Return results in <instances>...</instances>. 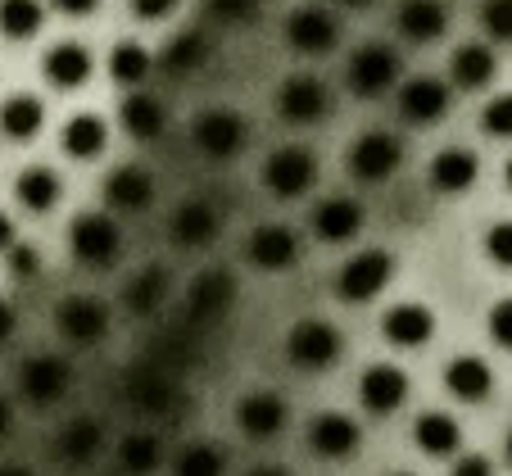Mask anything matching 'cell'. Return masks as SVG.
I'll return each mask as SVG.
<instances>
[{
	"label": "cell",
	"instance_id": "cell-1",
	"mask_svg": "<svg viewBox=\"0 0 512 476\" xmlns=\"http://www.w3.org/2000/svg\"><path fill=\"white\" fill-rule=\"evenodd\" d=\"M68 250L82 268L91 272H105L123 259V227L105 214V209H87L68 223Z\"/></svg>",
	"mask_w": 512,
	"mask_h": 476
},
{
	"label": "cell",
	"instance_id": "cell-2",
	"mask_svg": "<svg viewBox=\"0 0 512 476\" xmlns=\"http://www.w3.org/2000/svg\"><path fill=\"white\" fill-rule=\"evenodd\" d=\"M286 363L290 368H300V372H327L336 368L340 350H345V340H340V327L327 318H300V322H290L286 331Z\"/></svg>",
	"mask_w": 512,
	"mask_h": 476
},
{
	"label": "cell",
	"instance_id": "cell-3",
	"mask_svg": "<svg viewBox=\"0 0 512 476\" xmlns=\"http://www.w3.org/2000/svg\"><path fill=\"white\" fill-rule=\"evenodd\" d=\"M395 277V254L381 250V245H368V250L349 254L336 272V300L340 304H368L377 300L381 291Z\"/></svg>",
	"mask_w": 512,
	"mask_h": 476
},
{
	"label": "cell",
	"instance_id": "cell-4",
	"mask_svg": "<svg viewBox=\"0 0 512 476\" xmlns=\"http://www.w3.org/2000/svg\"><path fill=\"white\" fill-rule=\"evenodd\" d=\"M399 164H404V141H399L395 132H386V127L358 132L354 146H349V155H345V168L358 186L390 182V177L399 173Z\"/></svg>",
	"mask_w": 512,
	"mask_h": 476
},
{
	"label": "cell",
	"instance_id": "cell-5",
	"mask_svg": "<svg viewBox=\"0 0 512 476\" xmlns=\"http://www.w3.org/2000/svg\"><path fill=\"white\" fill-rule=\"evenodd\" d=\"M345 82L354 96L363 100H377L386 96V91L399 87V50L386 46V41H363V46H354V55H349L345 64Z\"/></svg>",
	"mask_w": 512,
	"mask_h": 476
},
{
	"label": "cell",
	"instance_id": "cell-6",
	"mask_svg": "<svg viewBox=\"0 0 512 476\" xmlns=\"http://www.w3.org/2000/svg\"><path fill=\"white\" fill-rule=\"evenodd\" d=\"M318 186V155L309 146H277L263 159V191L272 200H300Z\"/></svg>",
	"mask_w": 512,
	"mask_h": 476
},
{
	"label": "cell",
	"instance_id": "cell-7",
	"mask_svg": "<svg viewBox=\"0 0 512 476\" xmlns=\"http://www.w3.org/2000/svg\"><path fill=\"white\" fill-rule=\"evenodd\" d=\"M245 136H250V127L232 105H209L191 123V141L204 159H236L245 150Z\"/></svg>",
	"mask_w": 512,
	"mask_h": 476
},
{
	"label": "cell",
	"instance_id": "cell-8",
	"mask_svg": "<svg viewBox=\"0 0 512 476\" xmlns=\"http://www.w3.org/2000/svg\"><path fill=\"white\" fill-rule=\"evenodd\" d=\"M336 109V96L331 87L318 78V73H290L286 82L277 87V114L295 127H313Z\"/></svg>",
	"mask_w": 512,
	"mask_h": 476
},
{
	"label": "cell",
	"instance_id": "cell-9",
	"mask_svg": "<svg viewBox=\"0 0 512 476\" xmlns=\"http://www.w3.org/2000/svg\"><path fill=\"white\" fill-rule=\"evenodd\" d=\"M281 37H286L290 50H300V55H309V59H322L340 46V19L327 5H300V10L286 14Z\"/></svg>",
	"mask_w": 512,
	"mask_h": 476
},
{
	"label": "cell",
	"instance_id": "cell-10",
	"mask_svg": "<svg viewBox=\"0 0 512 476\" xmlns=\"http://www.w3.org/2000/svg\"><path fill=\"white\" fill-rule=\"evenodd\" d=\"M304 440H309L313 458H322V463H345V458H354L358 445H363V427H358V418L340 413V408H322V413H313L309 427H304Z\"/></svg>",
	"mask_w": 512,
	"mask_h": 476
},
{
	"label": "cell",
	"instance_id": "cell-11",
	"mask_svg": "<svg viewBox=\"0 0 512 476\" xmlns=\"http://www.w3.org/2000/svg\"><path fill=\"white\" fill-rule=\"evenodd\" d=\"M395 105H399V118L413 127H431L449 114L454 105V87L445 78H431V73H417V78L399 82L395 87Z\"/></svg>",
	"mask_w": 512,
	"mask_h": 476
},
{
	"label": "cell",
	"instance_id": "cell-12",
	"mask_svg": "<svg viewBox=\"0 0 512 476\" xmlns=\"http://www.w3.org/2000/svg\"><path fill=\"white\" fill-rule=\"evenodd\" d=\"M413 395V381L399 363H368V368L358 372V404L368 408L372 418H390L399 408L408 404Z\"/></svg>",
	"mask_w": 512,
	"mask_h": 476
},
{
	"label": "cell",
	"instance_id": "cell-13",
	"mask_svg": "<svg viewBox=\"0 0 512 476\" xmlns=\"http://www.w3.org/2000/svg\"><path fill=\"white\" fill-rule=\"evenodd\" d=\"M245 259L263 272H286L304 259V241H300V232L286 223H263L245 236Z\"/></svg>",
	"mask_w": 512,
	"mask_h": 476
},
{
	"label": "cell",
	"instance_id": "cell-14",
	"mask_svg": "<svg viewBox=\"0 0 512 476\" xmlns=\"http://www.w3.org/2000/svg\"><path fill=\"white\" fill-rule=\"evenodd\" d=\"M68 386H73V368H68L59 354H32V359H23L19 395L28 399V404H37V408L59 404V399L68 395Z\"/></svg>",
	"mask_w": 512,
	"mask_h": 476
},
{
	"label": "cell",
	"instance_id": "cell-15",
	"mask_svg": "<svg viewBox=\"0 0 512 476\" xmlns=\"http://www.w3.org/2000/svg\"><path fill=\"white\" fill-rule=\"evenodd\" d=\"M55 327L68 345H96L109 336V304L96 295H68L55 309Z\"/></svg>",
	"mask_w": 512,
	"mask_h": 476
},
{
	"label": "cell",
	"instance_id": "cell-16",
	"mask_svg": "<svg viewBox=\"0 0 512 476\" xmlns=\"http://www.w3.org/2000/svg\"><path fill=\"white\" fill-rule=\"evenodd\" d=\"M313 236L327 245H345L354 241L358 232H363V223H368V209H363V200H354V195H327V200L313 204Z\"/></svg>",
	"mask_w": 512,
	"mask_h": 476
},
{
	"label": "cell",
	"instance_id": "cell-17",
	"mask_svg": "<svg viewBox=\"0 0 512 476\" xmlns=\"http://www.w3.org/2000/svg\"><path fill=\"white\" fill-rule=\"evenodd\" d=\"M381 336L395 350H422L426 340L435 336V309L422 300H399L381 313Z\"/></svg>",
	"mask_w": 512,
	"mask_h": 476
},
{
	"label": "cell",
	"instance_id": "cell-18",
	"mask_svg": "<svg viewBox=\"0 0 512 476\" xmlns=\"http://www.w3.org/2000/svg\"><path fill=\"white\" fill-rule=\"evenodd\" d=\"M41 73H46V82L55 91H78L96 73V55L82 41H59V46H50L41 55Z\"/></svg>",
	"mask_w": 512,
	"mask_h": 476
},
{
	"label": "cell",
	"instance_id": "cell-19",
	"mask_svg": "<svg viewBox=\"0 0 512 476\" xmlns=\"http://www.w3.org/2000/svg\"><path fill=\"white\" fill-rule=\"evenodd\" d=\"M105 204L114 214H141L155 204V173L141 164H118L105 177Z\"/></svg>",
	"mask_w": 512,
	"mask_h": 476
},
{
	"label": "cell",
	"instance_id": "cell-20",
	"mask_svg": "<svg viewBox=\"0 0 512 476\" xmlns=\"http://www.w3.org/2000/svg\"><path fill=\"white\" fill-rule=\"evenodd\" d=\"M236 427L250 440H277L286 427V399L277 390H250L236 404Z\"/></svg>",
	"mask_w": 512,
	"mask_h": 476
},
{
	"label": "cell",
	"instance_id": "cell-21",
	"mask_svg": "<svg viewBox=\"0 0 512 476\" xmlns=\"http://www.w3.org/2000/svg\"><path fill=\"white\" fill-rule=\"evenodd\" d=\"M395 32L408 41V46H431V41H440L449 32L445 0H399Z\"/></svg>",
	"mask_w": 512,
	"mask_h": 476
},
{
	"label": "cell",
	"instance_id": "cell-22",
	"mask_svg": "<svg viewBox=\"0 0 512 476\" xmlns=\"http://www.w3.org/2000/svg\"><path fill=\"white\" fill-rule=\"evenodd\" d=\"M476 177H481V159L467 146H449L440 155H431V164H426V182H431L435 195H463L476 186Z\"/></svg>",
	"mask_w": 512,
	"mask_h": 476
},
{
	"label": "cell",
	"instance_id": "cell-23",
	"mask_svg": "<svg viewBox=\"0 0 512 476\" xmlns=\"http://www.w3.org/2000/svg\"><path fill=\"white\" fill-rule=\"evenodd\" d=\"M118 123H123V132L132 136V141H159V136L168 132V109L155 91L136 87V91H127L123 105H118Z\"/></svg>",
	"mask_w": 512,
	"mask_h": 476
},
{
	"label": "cell",
	"instance_id": "cell-24",
	"mask_svg": "<svg viewBox=\"0 0 512 476\" xmlns=\"http://www.w3.org/2000/svg\"><path fill=\"white\" fill-rule=\"evenodd\" d=\"M41 127H46V100L32 96V91H14V96L0 100V136L14 141V146H28L37 141Z\"/></svg>",
	"mask_w": 512,
	"mask_h": 476
},
{
	"label": "cell",
	"instance_id": "cell-25",
	"mask_svg": "<svg viewBox=\"0 0 512 476\" xmlns=\"http://www.w3.org/2000/svg\"><path fill=\"white\" fill-rule=\"evenodd\" d=\"M413 445L426 458H454L463 449V427H458V418L445 413V408H426V413L413 418Z\"/></svg>",
	"mask_w": 512,
	"mask_h": 476
},
{
	"label": "cell",
	"instance_id": "cell-26",
	"mask_svg": "<svg viewBox=\"0 0 512 476\" xmlns=\"http://www.w3.org/2000/svg\"><path fill=\"white\" fill-rule=\"evenodd\" d=\"M218 227H223V214H218L209 200H186L173 209L168 236H173V245H182V250H200V245H209L213 236H218Z\"/></svg>",
	"mask_w": 512,
	"mask_h": 476
},
{
	"label": "cell",
	"instance_id": "cell-27",
	"mask_svg": "<svg viewBox=\"0 0 512 476\" xmlns=\"http://www.w3.org/2000/svg\"><path fill=\"white\" fill-rule=\"evenodd\" d=\"M499 73V59L485 41H463V46L449 55V87L458 91H485Z\"/></svg>",
	"mask_w": 512,
	"mask_h": 476
},
{
	"label": "cell",
	"instance_id": "cell-28",
	"mask_svg": "<svg viewBox=\"0 0 512 476\" xmlns=\"http://www.w3.org/2000/svg\"><path fill=\"white\" fill-rule=\"evenodd\" d=\"M445 390L463 404H485L494 390V368L481 354H454L445 368Z\"/></svg>",
	"mask_w": 512,
	"mask_h": 476
},
{
	"label": "cell",
	"instance_id": "cell-29",
	"mask_svg": "<svg viewBox=\"0 0 512 476\" xmlns=\"http://www.w3.org/2000/svg\"><path fill=\"white\" fill-rule=\"evenodd\" d=\"M232 300H236V277L223 268L195 272L191 286H186V309H191L195 318H218Z\"/></svg>",
	"mask_w": 512,
	"mask_h": 476
},
{
	"label": "cell",
	"instance_id": "cell-30",
	"mask_svg": "<svg viewBox=\"0 0 512 476\" xmlns=\"http://www.w3.org/2000/svg\"><path fill=\"white\" fill-rule=\"evenodd\" d=\"M59 146H64L68 159H78V164L100 159L109 146V123L100 114H73L64 127H59Z\"/></svg>",
	"mask_w": 512,
	"mask_h": 476
},
{
	"label": "cell",
	"instance_id": "cell-31",
	"mask_svg": "<svg viewBox=\"0 0 512 476\" xmlns=\"http://www.w3.org/2000/svg\"><path fill=\"white\" fill-rule=\"evenodd\" d=\"M59 195H64V182H59V173L50 164H28L19 177H14V200L37 218L55 209Z\"/></svg>",
	"mask_w": 512,
	"mask_h": 476
},
{
	"label": "cell",
	"instance_id": "cell-32",
	"mask_svg": "<svg viewBox=\"0 0 512 476\" xmlns=\"http://www.w3.org/2000/svg\"><path fill=\"white\" fill-rule=\"evenodd\" d=\"M114 458H118V472L123 476H155L159 467H164V445H159V436H150V431H127V436L118 440Z\"/></svg>",
	"mask_w": 512,
	"mask_h": 476
},
{
	"label": "cell",
	"instance_id": "cell-33",
	"mask_svg": "<svg viewBox=\"0 0 512 476\" xmlns=\"http://www.w3.org/2000/svg\"><path fill=\"white\" fill-rule=\"evenodd\" d=\"M105 68H109V78H114L123 91H136V87L150 82V73H155V55H150L141 41H118V46L109 50Z\"/></svg>",
	"mask_w": 512,
	"mask_h": 476
},
{
	"label": "cell",
	"instance_id": "cell-34",
	"mask_svg": "<svg viewBox=\"0 0 512 476\" xmlns=\"http://www.w3.org/2000/svg\"><path fill=\"white\" fill-rule=\"evenodd\" d=\"M164 300H168V272L164 268H141L136 277H127V286H123V309L127 313L150 318Z\"/></svg>",
	"mask_w": 512,
	"mask_h": 476
},
{
	"label": "cell",
	"instance_id": "cell-35",
	"mask_svg": "<svg viewBox=\"0 0 512 476\" xmlns=\"http://www.w3.org/2000/svg\"><path fill=\"white\" fill-rule=\"evenodd\" d=\"M105 449V427L96 418H73L59 431V458L64 463H91Z\"/></svg>",
	"mask_w": 512,
	"mask_h": 476
},
{
	"label": "cell",
	"instance_id": "cell-36",
	"mask_svg": "<svg viewBox=\"0 0 512 476\" xmlns=\"http://www.w3.org/2000/svg\"><path fill=\"white\" fill-rule=\"evenodd\" d=\"M46 23L41 0H0V37L5 41H32Z\"/></svg>",
	"mask_w": 512,
	"mask_h": 476
},
{
	"label": "cell",
	"instance_id": "cell-37",
	"mask_svg": "<svg viewBox=\"0 0 512 476\" xmlns=\"http://www.w3.org/2000/svg\"><path fill=\"white\" fill-rule=\"evenodd\" d=\"M204 59H209V41H204V32H177L155 64L168 68L173 78H182V73H195Z\"/></svg>",
	"mask_w": 512,
	"mask_h": 476
},
{
	"label": "cell",
	"instance_id": "cell-38",
	"mask_svg": "<svg viewBox=\"0 0 512 476\" xmlns=\"http://www.w3.org/2000/svg\"><path fill=\"white\" fill-rule=\"evenodd\" d=\"M227 472V454L218 445H186L173 463V476H223Z\"/></svg>",
	"mask_w": 512,
	"mask_h": 476
},
{
	"label": "cell",
	"instance_id": "cell-39",
	"mask_svg": "<svg viewBox=\"0 0 512 476\" xmlns=\"http://www.w3.org/2000/svg\"><path fill=\"white\" fill-rule=\"evenodd\" d=\"M481 132H485V136H499V141H512V91H503V96L485 100V109H481Z\"/></svg>",
	"mask_w": 512,
	"mask_h": 476
},
{
	"label": "cell",
	"instance_id": "cell-40",
	"mask_svg": "<svg viewBox=\"0 0 512 476\" xmlns=\"http://www.w3.org/2000/svg\"><path fill=\"white\" fill-rule=\"evenodd\" d=\"M481 250H485V259H490V263H499V268H512V218H499V223L485 227Z\"/></svg>",
	"mask_w": 512,
	"mask_h": 476
},
{
	"label": "cell",
	"instance_id": "cell-41",
	"mask_svg": "<svg viewBox=\"0 0 512 476\" xmlns=\"http://www.w3.org/2000/svg\"><path fill=\"white\" fill-rule=\"evenodd\" d=\"M481 28L494 41H512V0H481Z\"/></svg>",
	"mask_w": 512,
	"mask_h": 476
},
{
	"label": "cell",
	"instance_id": "cell-42",
	"mask_svg": "<svg viewBox=\"0 0 512 476\" xmlns=\"http://www.w3.org/2000/svg\"><path fill=\"white\" fill-rule=\"evenodd\" d=\"M5 263H10V272L19 277V282H32L41 268H46V259H41V250L37 245H28V241H14L10 245V254H5Z\"/></svg>",
	"mask_w": 512,
	"mask_h": 476
},
{
	"label": "cell",
	"instance_id": "cell-43",
	"mask_svg": "<svg viewBox=\"0 0 512 476\" xmlns=\"http://www.w3.org/2000/svg\"><path fill=\"white\" fill-rule=\"evenodd\" d=\"M485 331H490V340L499 345V350H512V295L485 313Z\"/></svg>",
	"mask_w": 512,
	"mask_h": 476
},
{
	"label": "cell",
	"instance_id": "cell-44",
	"mask_svg": "<svg viewBox=\"0 0 512 476\" xmlns=\"http://www.w3.org/2000/svg\"><path fill=\"white\" fill-rule=\"evenodd\" d=\"M209 14L218 23H250L259 14V0H209Z\"/></svg>",
	"mask_w": 512,
	"mask_h": 476
},
{
	"label": "cell",
	"instance_id": "cell-45",
	"mask_svg": "<svg viewBox=\"0 0 512 476\" xmlns=\"http://www.w3.org/2000/svg\"><path fill=\"white\" fill-rule=\"evenodd\" d=\"M127 5H132V14L141 23H159V19H168V14H177L182 0H127Z\"/></svg>",
	"mask_w": 512,
	"mask_h": 476
},
{
	"label": "cell",
	"instance_id": "cell-46",
	"mask_svg": "<svg viewBox=\"0 0 512 476\" xmlns=\"http://www.w3.org/2000/svg\"><path fill=\"white\" fill-rule=\"evenodd\" d=\"M449 476H494V463L485 454H458Z\"/></svg>",
	"mask_w": 512,
	"mask_h": 476
},
{
	"label": "cell",
	"instance_id": "cell-47",
	"mask_svg": "<svg viewBox=\"0 0 512 476\" xmlns=\"http://www.w3.org/2000/svg\"><path fill=\"white\" fill-rule=\"evenodd\" d=\"M59 14H68V19H87V14L100 10V0H50Z\"/></svg>",
	"mask_w": 512,
	"mask_h": 476
},
{
	"label": "cell",
	"instance_id": "cell-48",
	"mask_svg": "<svg viewBox=\"0 0 512 476\" xmlns=\"http://www.w3.org/2000/svg\"><path fill=\"white\" fill-rule=\"evenodd\" d=\"M14 327H19V313H14L10 300H0V345L14 336Z\"/></svg>",
	"mask_w": 512,
	"mask_h": 476
},
{
	"label": "cell",
	"instance_id": "cell-49",
	"mask_svg": "<svg viewBox=\"0 0 512 476\" xmlns=\"http://www.w3.org/2000/svg\"><path fill=\"white\" fill-rule=\"evenodd\" d=\"M10 431H14V404L0 395V440H10Z\"/></svg>",
	"mask_w": 512,
	"mask_h": 476
},
{
	"label": "cell",
	"instance_id": "cell-50",
	"mask_svg": "<svg viewBox=\"0 0 512 476\" xmlns=\"http://www.w3.org/2000/svg\"><path fill=\"white\" fill-rule=\"evenodd\" d=\"M19 241V236H14V218L10 214H0V254H10V245Z\"/></svg>",
	"mask_w": 512,
	"mask_h": 476
},
{
	"label": "cell",
	"instance_id": "cell-51",
	"mask_svg": "<svg viewBox=\"0 0 512 476\" xmlns=\"http://www.w3.org/2000/svg\"><path fill=\"white\" fill-rule=\"evenodd\" d=\"M0 476H37V472L23 467V463H0Z\"/></svg>",
	"mask_w": 512,
	"mask_h": 476
},
{
	"label": "cell",
	"instance_id": "cell-52",
	"mask_svg": "<svg viewBox=\"0 0 512 476\" xmlns=\"http://www.w3.org/2000/svg\"><path fill=\"white\" fill-rule=\"evenodd\" d=\"M245 476H290L286 467H254V472H245Z\"/></svg>",
	"mask_w": 512,
	"mask_h": 476
},
{
	"label": "cell",
	"instance_id": "cell-53",
	"mask_svg": "<svg viewBox=\"0 0 512 476\" xmlns=\"http://www.w3.org/2000/svg\"><path fill=\"white\" fill-rule=\"evenodd\" d=\"M340 5H345V10H368L372 0H340Z\"/></svg>",
	"mask_w": 512,
	"mask_h": 476
},
{
	"label": "cell",
	"instance_id": "cell-54",
	"mask_svg": "<svg viewBox=\"0 0 512 476\" xmlns=\"http://www.w3.org/2000/svg\"><path fill=\"white\" fill-rule=\"evenodd\" d=\"M503 182H508V191H512V155H508V164H503Z\"/></svg>",
	"mask_w": 512,
	"mask_h": 476
},
{
	"label": "cell",
	"instance_id": "cell-55",
	"mask_svg": "<svg viewBox=\"0 0 512 476\" xmlns=\"http://www.w3.org/2000/svg\"><path fill=\"white\" fill-rule=\"evenodd\" d=\"M503 454H508V463H512V431H508V440H503Z\"/></svg>",
	"mask_w": 512,
	"mask_h": 476
},
{
	"label": "cell",
	"instance_id": "cell-56",
	"mask_svg": "<svg viewBox=\"0 0 512 476\" xmlns=\"http://www.w3.org/2000/svg\"><path fill=\"white\" fill-rule=\"evenodd\" d=\"M390 476H417V472H390Z\"/></svg>",
	"mask_w": 512,
	"mask_h": 476
}]
</instances>
